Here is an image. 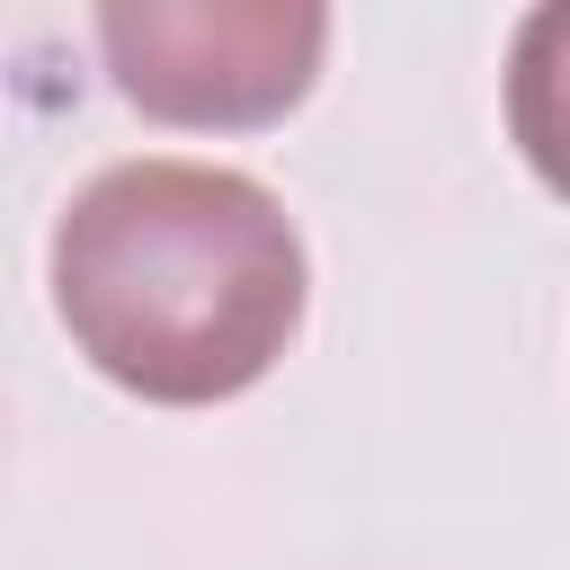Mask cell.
Wrapping results in <instances>:
<instances>
[{
  "label": "cell",
  "mask_w": 570,
  "mask_h": 570,
  "mask_svg": "<svg viewBox=\"0 0 570 570\" xmlns=\"http://www.w3.org/2000/svg\"><path fill=\"white\" fill-rule=\"evenodd\" d=\"M98 53L116 89L196 134H249L312 98L330 53V9L312 0H107Z\"/></svg>",
  "instance_id": "2"
},
{
  "label": "cell",
  "mask_w": 570,
  "mask_h": 570,
  "mask_svg": "<svg viewBox=\"0 0 570 570\" xmlns=\"http://www.w3.org/2000/svg\"><path fill=\"white\" fill-rule=\"evenodd\" d=\"M303 232L214 160H116L53 223V312L134 401L214 410L276 374L303 330Z\"/></svg>",
  "instance_id": "1"
}]
</instances>
